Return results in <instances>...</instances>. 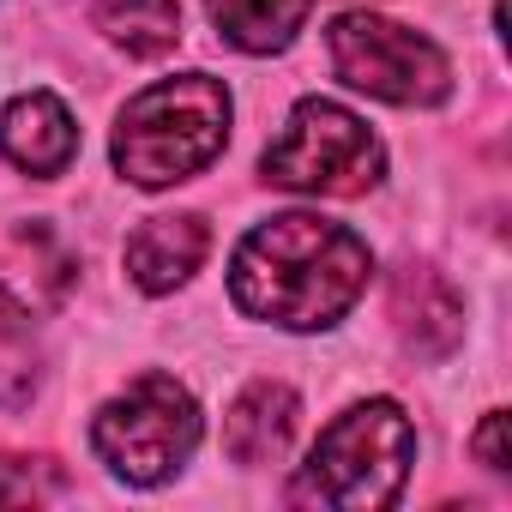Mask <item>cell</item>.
<instances>
[{"label": "cell", "instance_id": "cell-1", "mask_svg": "<svg viewBox=\"0 0 512 512\" xmlns=\"http://www.w3.org/2000/svg\"><path fill=\"white\" fill-rule=\"evenodd\" d=\"M374 278V253L356 229L320 211H278L253 223L229 253V302L247 320L284 332L338 326Z\"/></svg>", "mask_w": 512, "mask_h": 512}, {"label": "cell", "instance_id": "cell-2", "mask_svg": "<svg viewBox=\"0 0 512 512\" xmlns=\"http://www.w3.org/2000/svg\"><path fill=\"white\" fill-rule=\"evenodd\" d=\"M416 464V428L404 404L362 398L344 416H332L308 452V464L290 476L284 500L314 512H380L404 494Z\"/></svg>", "mask_w": 512, "mask_h": 512}, {"label": "cell", "instance_id": "cell-3", "mask_svg": "<svg viewBox=\"0 0 512 512\" xmlns=\"http://www.w3.org/2000/svg\"><path fill=\"white\" fill-rule=\"evenodd\" d=\"M229 145V91L211 73H175L145 85L115 115V169L133 187H175L211 169Z\"/></svg>", "mask_w": 512, "mask_h": 512}, {"label": "cell", "instance_id": "cell-4", "mask_svg": "<svg viewBox=\"0 0 512 512\" xmlns=\"http://www.w3.org/2000/svg\"><path fill=\"white\" fill-rule=\"evenodd\" d=\"M205 434V416L193 404V392L175 374H139L127 392H115L97 422H91V446L109 464V476H121L127 488H157L169 482L193 446Z\"/></svg>", "mask_w": 512, "mask_h": 512}, {"label": "cell", "instance_id": "cell-5", "mask_svg": "<svg viewBox=\"0 0 512 512\" xmlns=\"http://www.w3.org/2000/svg\"><path fill=\"white\" fill-rule=\"evenodd\" d=\"M266 181L314 199H362L386 175V145L368 133L362 115H350L332 97H302L284 121V133L266 145Z\"/></svg>", "mask_w": 512, "mask_h": 512}, {"label": "cell", "instance_id": "cell-6", "mask_svg": "<svg viewBox=\"0 0 512 512\" xmlns=\"http://www.w3.org/2000/svg\"><path fill=\"white\" fill-rule=\"evenodd\" d=\"M326 49H332V73L362 97H380L398 109H434L452 97L446 55L422 31H410L386 13H362V7L338 13L326 25Z\"/></svg>", "mask_w": 512, "mask_h": 512}, {"label": "cell", "instance_id": "cell-7", "mask_svg": "<svg viewBox=\"0 0 512 512\" xmlns=\"http://www.w3.org/2000/svg\"><path fill=\"white\" fill-rule=\"evenodd\" d=\"M0 157L25 175H67L73 157H79V127H73V109L55 97V91H25L0 109Z\"/></svg>", "mask_w": 512, "mask_h": 512}, {"label": "cell", "instance_id": "cell-8", "mask_svg": "<svg viewBox=\"0 0 512 512\" xmlns=\"http://www.w3.org/2000/svg\"><path fill=\"white\" fill-rule=\"evenodd\" d=\"M211 253V229L199 211H175V217H145L127 235V278L145 296H169L181 290Z\"/></svg>", "mask_w": 512, "mask_h": 512}, {"label": "cell", "instance_id": "cell-9", "mask_svg": "<svg viewBox=\"0 0 512 512\" xmlns=\"http://www.w3.org/2000/svg\"><path fill=\"white\" fill-rule=\"evenodd\" d=\"M296 422H302V398H296L290 386L253 380V386L229 404V416H223V452H229L235 464H247V470H253V464H272V458L290 452Z\"/></svg>", "mask_w": 512, "mask_h": 512}, {"label": "cell", "instance_id": "cell-10", "mask_svg": "<svg viewBox=\"0 0 512 512\" xmlns=\"http://www.w3.org/2000/svg\"><path fill=\"white\" fill-rule=\"evenodd\" d=\"M392 314H398V332L416 356H446L464 332V302L452 296V284L428 266H410L392 290Z\"/></svg>", "mask_w": 512, "mask_h": 512}, {"label": "cell", "instance_id": "cell-11", "mask_svg": "<svg viewBox=\"0 0 512 512\" xmlns=\"http://www.w3.org/2000/svg\"><path fill=\"white\" fill-rule=\"evenodd\" d=\"M217 37L241 55H284L308 25L314 0H205Z\"/></svg>", "mask_w": 512, "mask_h": 512}, {"label": "cell", "instance_id": "cell-12", "mask_svg": "<svg viewBox=\"0 0 512 512\" xmlns=\"http://www.w3.org/2000/svg\"><path fill=\"white\" fill-rule=\"evenodd\" d=\"M91 13L109 43L127 55H169L181 43V0H91Z\"/></svg>", "mask_w": 512, "mask_h": 512}, {"label": "cell", "instance_id": "cell-13", "mask_svg": "<svg viewBox=\"0 0 512 512\" xmlns=\"http://www.w3.org/2000/svg\"><path fill=\"white\" fill-rule=\"evenodd\" d=\"M37 386H43V338H37L31 314L0 290V410L31 404Z\"/></svg>", "mask_w": 512, "mask_h": 512}, {"label": "cell", "instance_id": "cell-14", "mask_svg": "<svg viewBox=\"0 0 512 512\" xmlns=\"http://www.w3.org/2000/svg\"><path fill=\"white\" fill-rule=\"evenodd\" d=\"M55 494H61V476L49 458H0V506H37Z\"/></svg>", "mask_w": 512, "mask_h": 512}, {"label": "cell", "instance_id": "cell-15", "mask_svg": "<svg viewBox=\"0 0 512 512\" xmlns=\"http://www.w3.org/2000/svg\"><path fill=\"white\" fill-rule=\"evenodd\" d=\"M476 458H482L488 470H512V464H506V410H488V416H482V428H476Z\"/></svg>", "mask_w": 512, "mask_h": 512}]
</instances>
